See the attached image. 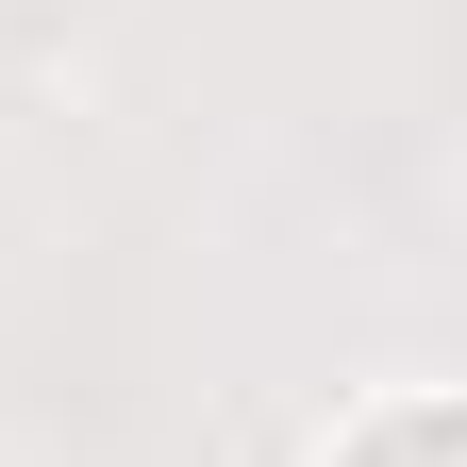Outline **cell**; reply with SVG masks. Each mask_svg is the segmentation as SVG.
<instances>
[{"label":"cell","mask_w":467,"mask_h":467,"mask_svg":"<svg viewBox=\"0 0 467 467\" xmlns=\"http://www.w3.org/2000/svg\"><path fill=\"white\" fill-rule=\"evenodd\" d=\"M350 467H451V418H384V434L350 451Z\"/></svg>","instance_id":"6da1fadb"}]
</instances>
